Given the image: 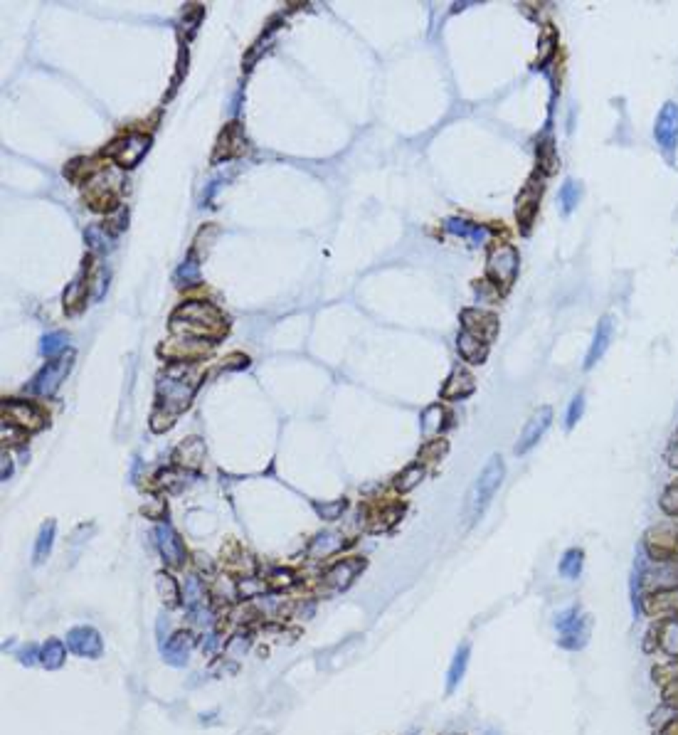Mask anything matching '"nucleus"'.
I'll return each mask as SVG.
<instances>
[{"instance_id":"obj_5","label":"nucleus","mask_w":678,"mask_h":735,"mask_svg":"<svg viewBox=\"0 0 678 735\" xmlns=\"http://www.w3.org/2000/svg\"><path fill=\"white\" fill-rule=\"evenodd\" d=\"M72 365H74V353L72 351L62 353L60 358H55L52 363H47L42 371L37 373L30 385V393H35L40 397H52L60 390L62 380L67 377V373L72 371Z\"/></svg>"},{"instance_id":"obj_19","label":"nucleus","mask_w":678,"mask_h":735,"mask_svg":"<svg viewBox=\"0 0 678 735\" xmlns=\"http://www.w3.org/2000/svg\"><path fill=\"white\" fill-rule=\"evenodd\" d=\"M444 227L449 229L451 235L468 240L471 245H481V242L491 240V235H493L491 227H486V225H474V223H468V220H459V217H449Z\"/></svg>"},{"instance_id":"obj_23","label":"nucleus","mask_w":678,"mask_h":735,"mask_svg":"<svg viewBox=\"0 0 678 735\" xmlns=\"http://www.w3.org/2000/svg\"><path fill=\"white\" fill-rule=\"evenodd\" d=\"M646 610L651 614H668V617H676L678 614V590H659V593L649 597Z\"/></svg>"},{"instance_id":"obj_52","label":"nucleus","mask_w":678,"mask_h":735,"mask_svg":"<svg viewBox=\"0 0 678 735\" xmlns=\"http://www.w3.org/2000/svg\"><path fill=\"white\" fill-rule=\"evenodd\" d=\"M10 474H12V462H10V457H8V454H3V471H0L3 482H8V479H10Z\"/></svg>"},{"instance_id":"obj_39","label":"nucleus","mask_w":678,"mask_h":735,"mask_svg":"<svg viewBox=\"0 0 678 735\" xmlns=\"http://www.w3.org/2000/svg\"><path fill=\"white\" fill-rule=\"evenodd\" d=\"M442 408L439 405H431V408L425 410V414H422V429H425V434H431L434 429H439L442 427Z\"/></svg>"},{"instance_id":"obj_28","label":"nucleus","mask_w":678,"mask_h":735,"mask_svg":"<svg viewBox=\"0 0 678 735\" xmlns=\"http://www.w3.org/2000/svg\"><path fill=\"white\" fill-rule=\"evenodd\" d=\"M466 664H468V644H464V647H459V651L454 654V661H451V667H449L447 691H454L456 686H459V681H462L464 673H466Z\"/></svg>"},{"instance_id":"obj_36","label":"nucleus","mask_w":678,"mask_h":735,"mask_svg":"<svg viewBox=\"0 0 678 735\" xmlns=\"http://www.w3.org/2000/svg\"><path fill=\"white\" fill-rule=\"evenodd\" d=\"M183 599H185V605L190 607V610H192V607H197V605H203V585H200V577H195V575L185 577Z\"/></svg>"},{"instance_id":"obj_13","label":"nucleus","mask_w":678,"mask_h":735,"mask_svg":"<svg viewBox=\"0 0 678 735\" xmlns=\"http://www.w3.org/2000/svg\"><path fill=\"white\" fill-rule=\"evenodd\" d=\"M155 545H158V553L163 556V560L173 568H178L185 562V545L180 540V536L173 531L168 523H158L155 525Z\"/></svg>"},{"instance_id":"obj_47","label":"nucleus","mask_w":678,"mask_h":735,"mask_svg":"<svg viewBox=\"0 0 678 735\" xmlns=\"http://www.w3.org/2000/svg\"><path fill=\"white\" fill-rule=\"evenodd\" d=\"M106 284H109V274H106L104 269H99L97 277H94V286H97V289H94V297H97V299L104 297Z\"/></svg>"},{"instance_id":"obj_10","label":"nucleus","mask_w":678,"mask_h":735,"mask_svg":"<svg viewBox=\"0 0 678 735\" xmlns=\"http://www.w3.org/2000/svg\"><path fill=\"white\" fill-rule=\"evenodd\" d=\"M67 647L72 654L81 656V659H99L104 654V642L94 627H74L67 632Z\"/></svg>"},{"instance_id":"obj_22","label":"nucleus","mask_w":678,"mask_h":735,"mask_svg":"<svg viewBox=\"0 0 678 735\" xmlns=\"http://www.w3.org/2000/svg\"><path fill=\"white\" fill-rule=\"evenodd\" d=\"M175 459H178V464H180V466H185V469H197V466L203 464V459H205L203 439L188 437L183 445L175 449Z\"/></svg>"},{"instance_id":"obj_12","label":"nucleus","mask_w":678,"mask_h":735,"mask_svg":"<svg viewBox=\"0 0 678 735\" xmlns=\"http://www.w3.org/2000/svg\"><path fill=\"white\" fill-rule=\"evenodd\" d=\"M3 414H5V422L23 427V429H40L45 425V414L32 402L25 400H5Z\"/></svg>"},{"instance_id":"obj_54","label":"nucleus","mask_w":678,"mask_h":735,"mask_svg":"<svg viewBox=\"0 0 678 735\" xmlns=\"http://www.w3.org/2000/svg\"><path fill=\"white\" fill-rule=\"evenodd\" d=\"M215 644H217V634H210V639H208V644H205V649H208V651H212V649H215Z\"/></svg>"},{"instance_id":"obj_2","label":"nucleus","mask_w":678,"mask_h":735,"mask_svg":"<svg viewBox=\"0 0 678 735\" xmlns=\"http://www.w3.org/2000/svg\"><path fill=\"white\" fill-rule=\"evenodd\" d=\"M173 334L188 338H220L227 331L225 316L208 301H188L173 314Z\"/></svg>"},{"instance_id":"obj_3","label":"nucleus","mask_w":678,"mask_h":735,"mask_svg":"<svg viewBox=\"0 0 678 735\" xmlns=\"http://www.w3.org/2000/svg\"><path fill=\"white\" fill-rule=\"evenodd\" d=\"M503 476H505L503 459H501L499 454H493V457L486 462V466L481 469V474L476 476L474 486L468 488V494H466V503H464V519H466L468 523H474L481 513L488 508L491 499L496 496V491H499L501 484H503Z\"/></svg>"},{"instance_id":"obj_50","label":"nucleus","mask_w":678,"mask_h":735,"mask_svg":"<svg viewBox=\"0 0 678 735\" xmlns=\"http://www.w3.org/2000/svg\"><path fill=\"white\" fill-rule=\"evenodd\" d=\"M271 577H277V580H269L271 585H277V587L291 585V573H286V570H274V573H271Z\"/></svg>"},{"instance_id":"obj_33","label":"nucleus","mask_w":678,"mask_h":735,"mask_svg":"<svg viewBox=\"0 0 678 735\" xmlns=\"http://www.w3.org/2000/svg\"><path fill=\"white\" fill-rule=\"evenodd\" d=\"M67 340H69V336L62 334V331L47 334L42 338V343H40V351H42V356H47V358H60L62 351L67 348Z\"/></svg>"},{"instance_id":"obj_11","label":"nucleus","mask_w":678,"mask_h":735,"mask_svg":"<svg viewBox=\"0 0 678 735\" xmlns=\"http://www.w3.org/2000/svg\"><path fill=\"white\" fill-rule=\"evenodd\" d=\"M653 136L659 141V146L666 153H673L678 143V104L666 101L664 109L656 116V126H653Z\"/></svg>"},{"instance_id":"obj_34","label":"nucleus","mask_w":678,"mask_h":735,"mask_svg":"<svg viewBox=\"0 0 678 735\" xmlns=\"http://www.w3.org/2000/svg\"><path fill=\"white\" fill-rule=\"evenodd\" d=\"M582 560H585L582 550L570 548L560 560V575H565V577H570V580L579 577V573H582Z\"/></svg>"},{"instance_id":"obj_16","label":"nucleus","mask_w":678,"mask_h":735,"mask_svg":"<svg viewBox=\"0 0 678 735\" xmlns=\"http://www.w3.org/2000/svg\"><path fill=\"white\" fill-rule=\"evenodd\" d=\"M192 647H195V636H192V632H175V634L160 647L163 661L171 664V667H185L188 659H190Z\"/></svg>"},{"instance_id":"obj_41","label":"nucleus","mask_w":678,"mask_h":735,"mask_svg":"<svg viewBox=\"0 0 678 735\" xmlns=\"http://www.w3.org/2000/svg\"><path fill=\"white\" fill-rule=\"evenodd\" d=\"M316 511L321 513V519L333 521L345 511V501L338 499V501H333V503H316Z\"/></svg>"},{"instance_id":"obj_42","label":"nucleus","mask_w":678,"mask_h":735,"mask_svg":"<svg viewBox=\"0 0 678 735\" xmlns=\"http://www.w3.org/2000/svg\"><path fill=\"white\" fill-rule=\"evenodd\" d=\"M444 451H447V442H444V439H437V442H431V445H427L425 449L419 451V459H431V462H437V459H442Z\"/></svg>"},{"instance_id":"obj_38","label":"nucleus","mask_w":678,"mask_h":735,"mask_svg":"<svg viewBox=\"0 0 678 735\" xmlns=\"http://www.w3.org/2000/svg\"><path fill=\"white\" fill-rule=\"evenodd\" d=\"M579 195H582V190H579L577 183H575V180H565V186H562V190H560V200H562L565 212L575 210V205L579 203Z\"/></svg>"},{"instance_id":"obj_15","label":"nucleus","mask_w":678,"mask_h":735,"mask_svg":"<svg viewBox=\"0 0 678 735\" xmlns=\"http://www.w3.org/2000/svg\"><path fill=\"white\" fill-rule=\"evenodd\" d=\"M462 326L466 334L476 336L481 340H488L496 336L499 331V319L491 311H481V309H464L462 311Z\"/></svg>"},{"instance_id":"obj_49","label":"nucleus","mask_w":678,"mask_h":735,"mask_svg":"<svg viewBox=\"0 0 678 735\" xmlns=\"http://www.w3.org/2000/svg\"><path fill=\"white\" fill-rule=\"evenodd\" d=\"M190 612H192V622H197V624H210V622H212V619H210V614H212V612H210L208 607L197 605V607H192Z\"/></svg>"},{"instance_id":"obj_37","label":"nucleus","mask_w":678,"mask_h":735,"mask_svg":"<svg viewBox=\"0 0 678 735\" xmlns=\"http://www.w3.org/2000/svg\"><path fill=\"white\" fill-rule=\"evenodd\" d=\"M84 237L92 252H109L111 249V235H106V227H89Z\"/></svg>"},{"instance_id":"obj_8","label":"nucleus","mask_w":678,"mask_h":735,"mask_svg":"<svg viewBox=\"0 0 678 735\" xmlns=\"http://www.w3.org/2000/svg\"><path fill=\"white\" fill-rule=\"evenodd\" d=\"M148 149H151V138L146 134H129V136H121L111 143L106 149V155L121 168H134L148 153Z\"/></svg>"},{"instance_id":"obj_26","label":"nucleus","mask_w":678,"mask_h":735,"mask_svg":"<svg viewBox=\"0 0 678 735\" xmlns=\"http://www.w3.org/2000/svg\"><path fill=\"white\" fill-rule=\"evenodd\" d=\"M64 656H67V649L60 639H47L40 649V664H42L47 671H55L64 664Z\"/></svg>"},{"instance_id":"obj_20","label":"nucleus","mask_w":678,"mask_h":735,"mask_svg":"<svg viewBox=\"0 0 678 735\" xmlns=\"http://www.w3.org/2000/svg\"><path fill=\"white\" fill-rule=\"evenodd\" d=\"M474 377L468 375L466 371H462V368H456L454 373L449 375V380L444 383L442 388V397L444 400H464V397H468L471 393H474Z\"/></svg>"},{"instance_id":"obj_35","label":"nucleus","mask_w":678,"mask_h":735,"mask_svg":"<svg viewBox=\"0 0 678 735\" xmlns=\"http://www.w3.org/2000/svg\"><path fill=\"white\" fill-rule=\"evenodd\" d=\"M422 479H425V469H422L419 464H412V466H407V469L402 471L400 476H397L394 486H397V491L407 494V491H412V488L417 486V484L422 482Z\"/></svg>"},{"instance_id":"obj_48","label":"nucleus","mask_w":678,"mask_h":735,"mask_svg":"<svg viewBox=\"0 0 678 735\" xmlns=\"http://www.w3.org/2000/svg\"><path fill=\"white\" fill-rule=\"evenodd\" d=\"M37 656H40V649H37L35 644H27V647L20 651V661H23V664H27V667H32V664H35Z\"/></svg>"},{"instance_id":"obj_29","label":"nucleus","mask_w":678,"mask_h":735,"mask_svg":"<svg viewBox=\"0 0 678 735\" xmlns=\"http://www.w3.org/2000/svg\"><path fill=\"white\" fill-rule=\"evenodd\" d=\"M155 587H158L160 599H163V602H166L168 607H171V605H178L180 587H178V582H175V577H173V575L158 573V575H155Z\"/></svg>"},{"instance_id":"obj_46","label":"nucleus","mask_w":678,"mask_h":735,"mask_svg":"<svg viewBox=\"0 0 678 735\" xmlns=\"http://www.w3.org/2000/svg\"><path fill=\"white\" fill-rule=\"evenodd\" d=\"M237 590H240V593L244 595V597H254V595H257L259 590H264V585H262V582H254L252 577H244V580H242L240 585H237Z\"/></svg>"},{"instance_id":"obj_21","label":"nucleus","mask_w":678,"mask_h":735,"mask_svg":"<svg viewBox=\"0 0 678 735\" xmlns=\"http://www.w3.org/2000/svg\"><path fill=\"white\" fill-rule=\"evenodd\" d=\"M456 346H459V353H462V358L468 360V363H484L488 356V340H481L476 338V336L466 334V331H462L459 334V340H456Z\"/></svg>"},{"instance_id":"obj_24","label":"nucleus","mask_w":678,"mask_h":735,"mask_svg":"<svg viewBox=\"0 0 678 735\" xmlns=\"http://www.w3.org/2000/svg\"><path fill=\"white\" fill-rule=\"evenodd\" d=\"M55 531H57L55 521H52V519L45 521L42 528H40V533H37L35 553H32V562H35V565H42V562L49 558V553H52V543H55Z\"/></svg>"},{"instance_id":"obj_44","label":"nucleus","mask_w":678,"mask_h":735,"mask_svg":"<svg viewBox=\"0 0 678 735\" xmlns=\"http://www.w3.org/2000/svg\"><path fill=\"white\" fill-rule=\"evenodd\" d=\"M582 408H585V395L579 393V395L573 400V405H570V412H567V427H573L575 422L579 420V414H582Z\"/></svg>"},{"instance_id":"obj_43","label":"nucleus","mask_w":678,"mask_h":735,"mask_svg":"<svg viewBox=\"0 0 678 735\" xmlns=\"http://www.w3.org/2000/svg\"><path fill=\"white\" fill-rule=\"evenodd\" d=\"M673 713H676V706H671V703L664 706L661 710H656V713H653V725H659L661 730H666V723L671 725V723L676 721V716H673Z\"/></svg>"},{"instance_id":"obj_17","label":"nucleus","mask_w":678,"mask_h":735,"mask_svg":"<svg viewBox=\"0 0 678 735\" xmlns=\"http://www.w3.org/2000/svg\"><path fill=\"white\" fill-rule=\"evenodd\" d=\"M363 568H365L363 558H348V560H340L326 573V582L331 587H336V590H345V587L355 580L357 573H360Z\"/></svg>"},{"instance_id":"obj_7","label":"nucleus","mask_w":678,"mask_h":735,"mask_svg":"<svg viewBox=\"0 0 678 735\" xmlns=\"http://www.w3.org/2000/svg\"><path fill=\"white\" fill-rule=\"evenodd\" d=\"M540 198H542V178L540 175H530L528 183L523 186L520 195L516 200V217H518V227L523 235H528L533 223H536L538 208H540Z\"/></svg>"},{"instance_id":"obj_1","label":"nucleus","mask_w":678,"mask_h":735,"mask_svg":"<svg viewBox=\"0 0 678 735\" xmlns=\"http://www.w3.org/2000/svg\"><path fill=\"white\" fill-rule=\"evenodd\" d=\"M197 385H200V371L192 363H171L160 373L158 385H155L158 402H155V410L151 414L153 432H166L175 425V417L195 397Z\"/></svg>"},{"instance_id":"obj_9","label":"nucleus","mask_w":678,"mask_h":735,"mask_svg":"<svg viewBox=\"0 0 678 735\" xmlns=\"http://www.w3.org/2000/svg\"><path fill=\"white\" fill-rule=\"evenodd\" d=\"M646 550L653 560H678V525L664 523L651 528L646 536Z\"/></svg>"},{"instance_id":"obj_51","label":"nucleus","mask_w":678,"mask_h":735,"mask_svg":"<svg viewBox=\"0 0 678 735\" xmlns=\"http://www.w3.org/2000/svg\"><path fill=\"white\" fill-rule=\"evenodd\" d=\"M666 696H668V703L678 706V676L671 681V684H668V688H666Z\"/></svg>"},{"instance_id":"obj_53","label":"nucleus","mask_w":678,"mask_h":735,"mask_svg":"<svg viewBox=\"0 0 678 735\" xmlns=\"http://www.w3.org/2000/svg\"><path fill=\"white\" fill-rule=\"evenodd\" d=\"M668 464L678 469V437H676V442H673L671 451H668Z\"/></svg>"},{"instance_id":"obj_31","label":"nucleus","mask_w":678,"mask_h":735,"mask_svg":"<svg viewBox=\"0 0 678 735\" xmlns=\"http://www.w3.org/2000/svg\"><path fill=\"white\" fill-rule=\"evenodd\" d=\"M538 163H540L542 168V173H555L557 171V163H560V158H557V153H555V143L553 138H545L542 143H538Z\"/></svg>"},{"instance_id":"obj_27","label":"nucleus","mask_w":678,"mask_h":735,"mask_svg":"<svg viewBox=\"0 0 678 735\" xmlns=\"http://www.w3.org/2000/svg\"><path fill=\"white\" fill-rule=\"evenodd\" d=\"M84 303H86L84 277H77L72 284L67 286V291H64V309H67V314H79V311L84 309Z\"/></svg>"},{"instance_id":"obj_18","label":"nucleus","mask_w":678,"mask_h":735,"mask_svg":"<svg viewBox=\"0 0 678 735\" xmlns=\"http://www.w3.org/2000/svg\"><path fill=\"white\" fill-rule=\"evenodd\" d=\"M612 334H614V319H612V316H604L602 321H599L597 331H594V338H592L590 353H587L585 368H592V365L599 363V358L604 356V351L610 348Z\"/></svg>"},{"instance_id":"obj_6","label":"nucleus","mask_w":678,"mask_h":735,"mask_svg":"<svg viewBox=\"0 0 678 735\" xmlns=\"http://www.w3.org/2000/svg\"><path fill=\"white\" fill-rule=\"evenodd\" d=\"M518 272V252L511 245H496L488 252L486 274L499 289H508Z\"/></svg>"},{"instance_id":"obj_14","label":"nucleus","mask_w":678,"mask_h":735,"mask_svg":"<svg viewBox=\"0 0 678 735\" xmlns=\"http://www.w3.org/2000/svg\"><path fill=\"white\" fill-rule=\"evenodd\" d=\"M550 420H553V410H550L548 405L536 410L533 417L525 422L523 432H520V439H518V445H516V454H525L528 449H533V447L540 442L542 434H545V429L550 427Z\"/></svg>"},{"instance_id":"obj_25","label":"nucleus","mask_w":678,"mask_h":735,"mask_svg":"<svg viewBox=\"0 0 678 735\" xmlns=\"http://www.w3.org/2000/svg\"><path fill=\"white\" fill-rule=\"evenodd\" d=\"M656 642H659L661 651L668 654L671 659H678V619H666L659 624L656 630Z\"/></svg>"},{"instance_id":"obj_45","label":"nucleus","mask_w":678,"mask_h":735,"mask_svg":"<svg viewBox=\"0 0 678 735\" xmlns=\"http://www.w3.org/2000/svg\"><path fill=\"white\" fill-rule=\"evenodd\" d=\"M540 45H542V55L538 57V67H540V62H545V60H548V57L553 55V50H555V32L548 30V35H545V38L540 40Z\"/></svg>"},{"instance_id":"obj_32","label":"nucleus","mask_w":678,"mask_h":735,"mask_svg":"<svg viewBox=\"0 0 678 735\" xmlns=\"http://www.w3.org/2000/svg\"><path fill=\"white\" fill-rule=\"evenodd\" d=\"M200 282V262H195V257H188L185 260V264L178 266V272H175V284L178 286H192Z\"/></svg>"},{"instance_id":"obj_4","label":"nucleus","mask_w":678,"mask_h":735,"mask_svg":"<svg viewBox=\"0 0 678 735\" xmlns=\"http://www.w3.org/2000/svg\"><path fill=\"white\" fill-rule=\"evenodd\" d=\"M590 617L579 614L577 607H567V610L555 614V627L560 630V644L565 649H582L590 639Z\"/></svg>"},{"instance_id":"obj_30","label":"nucleus","mask_w":678,"mask_h":735,"mask_svg":"<svg viewBox=\"0 0 678 735\" xmlns=\"http://www.w3.org/2000/svg\"><path fill=\"white\" fill-rule=\"evenodd\" d=\"M340 545H343V538H338L336 533H321L318 538H316L314 543H311V556L314 558H326L331 556V553H336V550H340Z\"/></svg>"},{"instance_id":"obj_40","label":"nucleus","mask_w":678,"mask_h":735,"mask_svg":"<svg viewBox=\"0 0 678 735\" xmlns=\"http://www.w3.org/2000/svg\"><path fill=\"white\" fill-rule=\"evenodd\" d=\"M661 508H664L668 516H678V482L671 484V486L664 491V496H661Z\"/></svg>"}]
</instances>
